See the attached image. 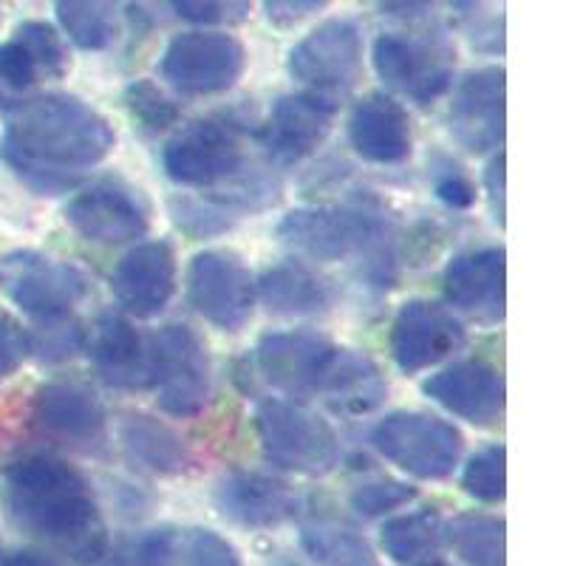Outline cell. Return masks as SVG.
Masks as SVG:
<instances>
[{
    "mask_svg": "<svg viewBox=\"0 0 566 566\" xmlns=\"http://www.w3.org/2000/svg\"><path fill=\"white\" fill-rule=\"evenodd\" d=\"M352 148L374 165H397L411 156L408 111L388 94H368L348 116Z\"/></svg>",
    "mask_w": 566,
    "mask_h": 566,
    "instance_id": "603a6c76",
    "label": "cell"
},
{
    "mask_svg": "<svg viewBox=\"0 0 566 566\" xmlns=\"http://www.w3.org/2000/svg\"><path fill=\"white\" fill-rule=\"evenodd\" d=\"M290 74L312 94L337 99L363 71V32L354 20L328 18L290 52Z\"/></svg>",
    "mask_w": 566,
    "mask_h": 566,
    "instance_id": "30bf717a",
    "label": "cell"
},
{
    "mask_svg": "<svg viewBox=\"0 0 566 566\" xmlns=\"http://www.w3.org/2000/svg\"><path fill=\"white\" fill-rule=\"evenodd\" d=\"M179 535L170 527L142 535L134 547V566H179Z\"/></svg>",
    "mask_w": 566,
    "mask_h": 566,
    "instance_id": "f35d334b",
    "label": "cell"
},
{
    "mask_svg": "<svg viewBox=\"0 0 566 566\" xmlns=\"http://www.w3.org/2000/svg\"><path fill=\"white\" fill-rule=\"evenodd\" d=\"M65 221L94 244H125L148 232V207L139 190L119 179H103L65 205Z\"/></svg>",
    "mask_w": 566,
    "mask_h": 566,
    "instance_id": "5bb4252c",
    "label": "cell"
},
{
    "mask_svg": "<svg viewBox=\"0 0 566 566\" xmlns=\"http://www.w3.org/2000/svg\"><path fill=\"white\" fill-rule=\"evenodd\" d=\"M504 281L507 252L504 247H482L457 255L444 270V295L464 315L482 323L504 317Z\"/></svg>",
    "mask_w": 566,
    "mask_h": 566,
    "instance_id": "d6986e66",
    "label": "cell"
},
{
    "mask_svg": "<svg viewBox=\"0 0 566 566\" xmlns=\"http://www.w3.org/2000/svg\"><path fill=\"white\" fill-rule=\"evenodd\" d=\"M323 7L326 3H317V0H306V3H266V14L277 27H295L303 18L321 12Z\"/></svg>",
    "mask_w": 566,
    "mask_h": 566,
    "instance_id": "ee69618b",
    "label": "cell"
},
{
    "mask_svg": "<svg viewBox=\"0 0 566 566\" xmlns=\"http://www.w3.org/2000/svg\"><path fill=\"white\" fill-rule=\"evenodd\" d=\"M85 346V328L74 317H57V321L38 323L34 335L29 337V352H34L40 360L60 363Z\"/></svg>",
    "mask_w": 566,
    "mask_h": 566,
    "instance_id": "836d02e7",
    "label": "cell"
},
{
    "mask_svg": "<svg viewBox=\"0 0 566 566\" xmlns=\"http://www.w3.org/2000/svg\"><path fill=\"white\" fill-rule=\"evenodd\" d=\"M88 343L91 363L97 368L108 386L114 388H148L150 386V352L148 343L134 328V323L125 321L123 315H103L91 335H85Z\"/></svg>",
    "mask_w": 566,
    "mask_h": 566,
    "instance_id": "7402d4cb",
    "label": "cell"
},
{
    "mask_svg": "<svg viewBox=\"0 0 566 566\" xmlns=\"http://www.w3.org/2000/svg\"><path fill=\"white\" fill-rule=\"evenodd\" d=\"M433 566H442V564H433Z\"/></svg>",
    "mask_w": 566,
    "mask_h": 566,
    "instance_id": "7dc6e473",
    "label": "cell"
},
{
    "mask_svg": "<svg viewBox=\"0 0 566 566\" xmlns=\"http://www.w3.org/2000/svg\"><path fill=\"white\" fill-rule=\"evenodd\" d=\"M116 303L128 315L156 317L176 292V255L165 241H148L128 252L111 275Z\"/></svg>",
    "mask_w": 566,
    "mask_h": 566,
    "instance_id": "ac0fdd59",
    "label": "cell"
},
{
    "mask_svg": "<svg viewBox=\"0 0 566 566\" xmlns=\"http://www.w3.org/2000/svg\"><path fill=\"white\" fill-rule=\"evenodd\" d=\"M451 134L470 154L499 148L504 142V69L470 71L453 94Z\"/></svg>",
    "mask_w": 566,
    "mask_h": 566,
    "instance_id": "2e32d148",
    "label": "cell"
},
{
    "mask_svg": "<svg viewBox=\"0 0 566 566\" xmlns=\"http://www.w3.org/2000/svg\"><path fill=\"white\" fill-rule=\"evenodd\" d=\"M247 52L241 40L227 32L176 34L161 54V80L181 94L207 97L232 88L244 74Z\"/></svg>",
    "mask_w": 566,
    "mask_h": 566,
    "instance_id": "ba28073f",
    "label": "cell"
},
{
    "mask_svg": "<svg viewBox=\"0 0 566 566\" xmlns=\"http://www.w3.org/2000/svg\"><path fill=\"white\" fill-rule=\"evenodd\" d=\"M119 439L130 462L150 470L156 476H179L190 468V451L185 439L148 413H128L119 424Z\"/></svg>",
    "mask_w": 566,
    "mask_h": 566,
    "instance_id": "484cf974",
    "label": "cell"
},
{
    "mask_svg": "<svg viewBox=\"0 0 566 566\" xmlns=\"http://www.w3.org/2000/svg\"><path fill=\"white\" fill-rule=\"evenodd\" d=\"M303 547L323 566H380L363 535L337 524H312L301 533Z\"/></svg>",
    "mask_w": 566,
    "mask_h": 566,
    "instance_id": "4dcf8cb0",
    "label": "cell"
},
{
    "mask_svg": "<svg viewBox=\"0 0 566 566\" xmlns=\"http://www.w3.org/2000/svg\"><path fill=\"white\" fill-rule=\"evenodd\" d=\"M343 348L317 332H270L258 340L255 366L275 391L292 399L321 397Z\"/></svg>",
    "mask_w": 566,
    "mask_h": 566,
    "instance_id": "9c48e42d",
    "label": "cell"
},
{
    "mask_svg": "<svg viewBox=\"0 0 566 566\" xmlns=\"http://www.w3.org/2000/svg\"><path fill=\"white\" fill-rule=\"evenodd\" d=\"M187 566H244L239 549L212 530H190L185 541Z\"/></svg>",
    "mask_w": 566,
    "mask_h": 566,
    "instance_id": "8d00e7d4",
    "label": "cell"
},
{
    "mask_svg": "<svg viewBox=\"0 0 566 566\" xmlns=\"http://www.w3.org/2000/svg\"><path fill=\"white\" fill-rule=\"evenodd\" d=\"M125 105H128L130 116L145 130H165L179 119V108L154 83H148V80H139V83L128 85V91H125Z\"/></svg>",
    "mask_w": 566,
    "mask_h": 566,
    "instance_id": "d590c367",
    "label": "cell"
},
{
    "mask_svg": "<svg viewBox=\"0 0 566 566\" xmlns=\"http://www.w3.org/2000/svg\"><path fill=\"white\" fill-rule=\"evenodd\" d=\"M484 181H488L490 205H493L495 221L504 227V154H499L493 161H490Z\"/></svg>",
    "mask_w": 566,
    "mask_h": 566,
    "instance_id": "f6af8a7d",
    "label": "cell"
},
{
    "mask_svg": "<svg viewBox=\"0 0 566 566\" xmlns=\"http://www.w3.org/2000/svg\"><path fill=\"white\" fill-rule=\"evenodd\" d=\"M85 290L88 281L83 272L57 258L34 250L0 255V292L38 323L69 317Z\"/></svg>",
    "mask_w": 566,
    "mask_h": 566,
    "instance_id": "52a82bcc",
    "label": "cell"
},
{
    "mask_svg": "<svg viewBox=\"0 0 566 566\" xmlns=\"http://www.w3.org/2000/svg\"><path fill=\"white\" fill-rule=\"evenodd\" d=\"M422 391L470 424H493L504 411V377L482 360H459L431 374Z\"/></svg>",
    "mask_w": 566,
    "mask_h": 566,
    "instance_id": "ffe728a7",
    "label": "cell"
},
{
    "mask_svg": "<svg viewBox=\"0 0 566 566\" xmlns=\"http://www.w3.org/2000/svg\"><path fill=\"white\" fill-rule=\"evenodd\" d=\"M111 123L74 94H38L7 108L0 159L34 193L60 196L114 148Z\"/></svg>",
    "mask_w": 566,
    "mask_h": 566,
    "instance_id": "6da1fadb",
    "label": "cell"
},
{
    "mask_svg": "<svg viewBox=\"0 0 566 566\" xmlns=\"http://www.w3.org/2000/svg\"><path fill=\"white\" fill-rule=\"evenodd\" d=\"M337 114V99L321 97L312 91L286 94L272 105L264 125V148L272 159L295 165L315 154L326 142Z\"/></svg>",
    "mask_w": 566,
    "mask_h": 566,
    "instance_id": "e0dca14e",
    "label": "cell"
},
{
    "mask_svg": "<svg viewBox=\"0 0 566 566\" xmlns=\"http://www.w3.org/2000/svg\"><path fill=\"white\" fill-rule=\"evenodd\" d=\"M258 295L266 310L286 317L317 315L332 306V290L326 281L297 261H281L270 266L258 281Z\"/></svg>",
    "mask_w": 566,
    "mask_h": 566,
    "instance_id": "4316f807",
    "label": "cell"
},
{
    "mask_svg": "<svg viewBox=\"0 0 566 566\" xmlns=\"http://www.w3.org/2000/svg\"><path fill=\"white\" fill-rule=\"evenodd\" d=\"M40 71L34 65L32 54L18 43V40H7V43H0V80L12 88L23 91L32 88L38 83Z\"/></svg>",
    "mask_w": 566,
    "mask_h": 566,
    "instance_id": "ab89813d",
    "label": "cell"
},
{
    "mask_svg": "<svg viewBox=\"0 0 566 566\" xmlns=\"http://www.w3.org/2000/svg\"><path fill=\"white\" fill-rule=\"evenodd\" d=\"M444 538L470 566H504V522L495 515H457L444 524Z\"/></svg>",
    "mask_w": 566,
    "mask_h": 566,
    "instance_id": "f1b7e54d",
    "label": "cell"
},
{
    "mask_svg": "<svg viewBox=\"0 0 566 566\" xmlns=\"http://www.w3.org/2000/svg\"><path fill=\"white\" fill-rule=\"evenodd\" d=\"M3 499L20 530L45 541L74 564L105 549V527L94 490L77 468L57 457L29 453L3 470Z\"/></svg>",
    "mask_w": 566,
    "mask_h": 566,
    "instance_id": "7a4b0ae2",
    "label": "cell"
},
{
    "mask_svg": "<svg viewBox=\"0 0 566 566\" xmlns=\"http://www.w3.org/2000/svg\"><path fill=\"white\" fill-rule=\"evenodd\" d=\"M275 232L283 244L315 261L366 258L368 270L386 277L388 227L363 207H301L286 212Z\"/></svg>",
    "mask_w": 566,
    "mask_h": 566,
    "instance_id": "3957f363",
    "label": "cell"
},
{
    "mask_svg": "<svg viewBox=\"0 0 566 566\" xmlns=\"http://www.w3.org/2000/svg\"><path fill=\"white\" fill-rule=\"evenodd\" d=\"M437 196L453 210H464L476 201V187L457 168H444V174H437Z\"/></svg>",
    "mask_w": 566,
    "mask_h": 566,
    "instance_id": "7bdbcfd3",
    "label": "cell"
},
{
    "mask_svg": "<svg viewBox=\"0 0 566 566\" xmlns=\"http://www.w3.org/2000/svg\"><path fill=\"white\" fill-rule=\"evenodd\" d=\"M174 216L181 230L199 235V239L212 235V232H224L230 227V210L219 201H176Z\"/></svg>",
    "mask_w": 566,
    "mask_h": 566,
    "instance_id": "74e56055",
    "label": "cell"
},
{
    "mask_svg": "<svg viewBox=\"0 0 566 566\" xmlns=\"http://www.w3.org/2000/svg\"><path fill=\"white\" fill-rule=\"evenodd\" d=\"M255 431L264 457L297 476H326L340 462L335 428L297 402L266 399L255 411Z\"/></svg>",
    "mask_w": 566,
    "mask_h": 566,
    "instance_id": "277c9868",
    "label": "cell"
},
{
    "mask_svg": "<svg viewBox=\"0 0 566 566\" xmlns=\"http://www.w3.org/2000/svg\"><path fill=\"white\" fill-rule=\"evenodd\" d=\"M54 9L71 43H77L85 52H103L116 40V9L111 3L63 0Z\"/></svg>",
    "mask_w": 566,
    "mask_h": 566,
    "instance_id": "f546056e",
    "label": "cell"
},
{
    "mask_svg": "<svg viewBox=\"0 0 566 566\" xmlns=\"http://www.w3.org/2000/svg\"><path fill=\"white\" fill-rule=\"evenodd\" d=\"M150 386L159 391V408L176 419L205 411L210 399V354L190 326L159 328L148 343Z\"/></svg>",
    "mask_w": 566,
    "mask_h": 566,
    "instance_id": "8992f818",
    "label": "cell"
},
{
    "mask_svg": "<svg viewBox=\"0 0 566 566\" xmlns=\"http://www.w3.org/2000/svg\"><path fill=\"white\" fill-rule=\"evenodd\" d=\"M388 382L366 354L343 348L337 366L323 388V402L340 417H366L386 402Z\"/></svg>",
    "mask_w": 566,
    "mask_h": 566,
    "instance_id": "d4e9b609",
    "label": "cell"
},
{
    "mask_svg": "<svg viewBox=\"0 0 566 566\" xmlns=\"http://www.w3.org/2000/svg\"><path fill=\"white\" fill-rule=\"evenodd\" d=\"M464 493L484 504H499L507 493V451L504 444H490L470 457L462 473Z\"/></svg>",
    "mask_w": 566,
    "mask_h": 566,
    "instance_id": "1f68e13d",
    "label": "cell"
},
{
    "mask_svg": "<svg viewBox=\"0 0 566 566\" xmlns=\"http://www.w3.org/2000/svg\"><path fill=\"white\" fill-rule=\"evenodd\" d=\"M161 165L170 181L181 187H212L239 176L244 148L235 128L219 119L187 125L161 150Z\"/></svg>",
    "mask_w": 566,
    "mask_h": 566,
    "instance_id": "4fadbf2b",
    "label": "cell"
},
{
    "mask_svg": "<svg viewBox=\"0 0 566 566\" xmlns=\"http://www.w3.org/2000/svg\"><path fill=\"white\" fill-rule=\"evenodd\" d=\"M34 419L45 433L77 448H97L105 439L103 406L77 382H45L34 394Z\"/></svg>",
    "mask_w": 566,
    "mask_h": 566,
    "instance_id": "44dd1931",
    "label": "cell"
},
{
    "mask_svg": "<svg viewBox=\"0 0 566 566\" xmlns=\"http://www.w3.org/2000/svg\"><path fill=\"white\" fill-rule=\"evenodd\" d=\"M0 566H54L52 560L34 553H0Z\"/></svg>",
    "mask_w": 566,
    "mask_h": 566,
    "instance_id": "bcb514c9",
    "label": "cell"
},
{
    "mask_svg": "<svg viewBox=\"0 0 566 566\" xmlns=\"http://www.w3.org/2000/svg\"><path fill=\"white\" fill-rule=\"evenodd\" d=\"M444 538V524L437 510L424 507L397 515L382 524V547L397 564H424L439 553Z\"/></svg>",
    "mask_w": 566,
    "mask_h": 566,
    "instance_id": "83f0119b",
    "label": "cell"
},
{
    "mask_svg": "<svg viewBox=\"0 0 566 566\" xmlns=\"http://www.w3.org/2000/svg\"><path fill=\"white\" fill-rule=\"evenodd\" d=\"M413 499H417V488H411L408 482H399V479L380 476L354 488L352 507L360 515H366V518H374V515L391 513V510L402 507V504L413 502Z\"/></svg>",
    "mask_w": 566,
    "mask_h": 566,
    "instance_id": "e575fe53",
    "label": "cell"
},
{
    "mask_svg": "<svg viewBox=\"0 0 566 566\" xmlns=\"http://www.w3.org/2000/svg\"><path fill=\"white\" fill-rule=\"evenodd\" d=\"M29 54H32L34 65H38L40 74L45 77H63L69 71V54H65V45L60 40L57 29L49 27V23H40V20H27L14 29V38Z\"/></svg>",
    "mask_w": 566,
    "mask_h": 566,
    "instance_id": "d6a6232c",
    "label": "cell"
},
{
    "mask_svg": "<svg viewBox=\"0 0 566 566\" xmlns=\"http://www.w3.org/2000/svg\"><path fill=\"white\" fill-rule=\"evenodd\" d=\"M371 444L388 462L422 482H439L457 470L464 437L457 424L424 411H394L377 422Z\"/></svg>",
    "mask_w": 566,
    "mask_h": 566,
    "instance_id": "5b68a950",
    "label": "cell"
},
{
    "mask_svg": "<svg viewBox=\"0 0 566 566\" xmlns=\"http://www.w3.org/2000/svg\"><path fill=\"white\" fill-rule=\"evenodd\" d=\"M468 335L451 310L433 301H408L391 326V357L399 371L417 374L448 360L464 346Z\"/></svg>",
    "mask_w": 566,
    "mask_h": 566,
    "instance_id": "9a60e30c",
    "label": "cell"
},
{
    "mask_svg": "<svg viewBox=\"0 0 566 566\" xmlns=\"http://www.w3.org/2000/svg\"><path fill=\"white\" fill-rule=\"evenodd\" d=\"M216 502L227 518L244 527H277L301 507L290 484L264 473H232L221 479Z\"/></svg>",
    "mask_w": 566,
    "mask_h": 566,
    "instance_id": "cb8c5ba5",
    "label": "cell"
},
{
    "mask_svg": "<svg viewBox=\"0 0 566 566\" xmlns=\"http://www.w3.org/2000/svg\"><path fill=\"white\" fill-rule=\"evenodd\" d=\"M193 310L221 332H239L255 310V281L235 252L205 250L187 270Z\"/></svg>",
    "mask_w": 566,
    "mask_h": 566,
    "instance_id": "7c38bea8",
    "label": "cell"
},
{
    "mask_svg": "<svg viewBox=\"0 0 566 566\" xmlns=\"http://www.w3.org/2000/svg\"><path fill=\"white\" fill-rule=\"evenodd\" d=\"M176 14L190 23H199V27H219V23H235L247 14V3H193V0H185V3H174Z\"/></svg>",
    "mask_w": 566,
    "mask_h": 566,
    "instance_id": "60d3db41",
    "label": "cell"
},
{
    "mask_svg": "<svg viewBox=\"0 0 566 566\" xmlns=\"http://www.w3.org/2000/svg\"><path fill=\"white\" fill-rule=\"evenodd\" d=\"M29 354V335L9 315H0V377H9Z\"/></svg>",
    "mask_w": 566,
    "mask_h": 566,
    "instance_id": "b9f144b4",
    "label": "cell"
},
{
    "mask_svg": "<svg viewBox=\"0 0 566 566\" xmlns=\"http://www.w3.org/2000/svg\"><path fill=\"white\" fill-rule=\"evenodd\" d=\"M374 69L388 88L428 105L453 83V54L442 40L388 32L374 43Z\"/></svg>",
    "mask_w": 566,
    "mask_h": 566,
    "instance_id": "8fae6325",
    "label": "cell"
}]
</instances>
